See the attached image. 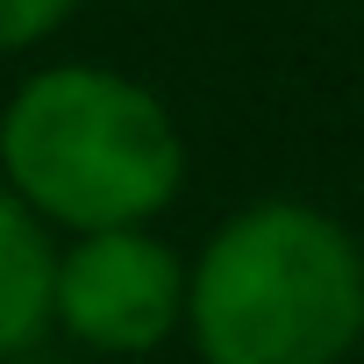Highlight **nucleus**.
I'll use <instances>...</instances> for the list:
<instances>
[{
	"mask_svg": "<svg viewBox=\"0 0 364 364\" xmlns=\"http://www.w3.org/2000/svg\"><path fill=\"white\" fill-rule=\"evenodd\" d=\"M0 186L43 229H150L186 186V136L114 65H43L0 107Z\"/></svg>",
	"mask_w": 364,
	"mask_h": 364,
	"instance_id": "1",
	"label": "nucleus"
},
{
	"mask_svg": "<svg viewBox=\"0 0 364 364\" xmlns=\"http://www.w3.org/2000/svg\"><path fill=\"white\" fill-rule=\"evenodd\" d=\"M72 8H79V0H0V58H15V50L58 36L72 22Z\"/></svg>",
	"mask_w": 364,
	"mask_h": 364,
	"instance_id": "5",
	"label": "nucleus"
},
{
	"mask_svg": "<svg viewBox=\"0 0 364 364\" xmlns=\"http://www.w3.org/2000/svg\"><path fill=\"white\" fill-rule=\"evenodd\" d=\"M200 364H343L364 343V250L307 200H250L186 264Z\"/></svg>",
	"mask_w": 364,
	"mask_h": 364,
	"instance_id": "2",
	"label": "nucleus"
},
{
	"mask_svg": "<svg viewBox=\"0 0 364 364\" xmlns=\"http://www.w3.org/2000/svg\"><path fill=\"white\" fill-rule=\"evenodd\" d=\"M186 321V257L150 229L72 236L50 279V328L93 357H143Z\"/></svg>",
	"mask_w": 364,
	"mask_h": 364,
	"instance_id": "3",
	"label": "nucleus"
},
{
	"mask_svg": "<svg viewBox=\"0 0 364 364\" xmlns=\"http://www.w3.org/2000/svg\"><path fill=\"white\" fill-rule=\"evenodd\" d=\"M50 279H58L50 229L0 186V364L36 350V336L50 328Z\"/></svg>",
	"mask_w": 364,
	"mask_h": 364,
	"instance_id": "4",
	"label": "nucleus"
}]
</instances>
